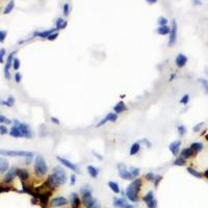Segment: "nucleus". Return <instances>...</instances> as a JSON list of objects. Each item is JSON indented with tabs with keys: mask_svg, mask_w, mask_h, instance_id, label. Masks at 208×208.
Wrapping results in <instances>:
<instances>
[{
	"mask_svg": "<svg viewBox=\"0 0 208 208\" xmlns=\"http://www.w3.org/2000/svg\"><path fill=\"white\" fill-rule=\"evenodd\" d=\"M140 187H142V180L140 179H134L131 182V184L126 188V196L131 202H137L138 201L137 192H140Z\"/></svg>",
	"mask_w": 208,
	"mask_h": 208,
	"instance_id": "obj_1",
	"label": "nucleus"
},
{
	"mask_svg": "<svg viewBox=\"0 0 208 208\" xmlns=\"http://www.w3.org/2000/svg\"><path fill=\"white\" fill-rule=\"evenodd\" d=\"M47 171H48V167H47L44 157L38 155L34 159V173L38 176H43L46 174Z\"/></svg>",
	"mask_w": 208,
	"mask_h": 208,
	"instance_id": "obj_2",
	"label": "nucleus"
},
{
	"mask_svg": "<svg viewBox=\"0 0 208 208\" xmlns=\"http://www.w3.org/2000/svg\"><path fill=\"white\" fill-rule=\"evenodd\" d=\"M52 174H53L54 177L56 178L58 184H65L67 182L66 172H65V170H63L61 167H59V165L54 167V169H53V173H52Z\"/></svg>",
	"mask_w": 208,
	"mask_h": 208,
	"instance_id": "obj_3",
	"label": "nucleus"
},
{
	"mask_svg": "<svg viewBox=\"0 0 208 208\" xmlns=\"http://www.w3.org/2000/svg\"><path fill=\"white\" fill-rule=\"evenodd\" d=\"M0 155L7 156H23V157H32L33 153L30 151H15V150H0Z\"/></svg>",
	"mask_w": 208,
	"mask_h": 208,
	"instance_id": "obj_4",
	"label": "nucleus"
},
{
	"mask_svg": "<svg viewBox=\"0 0 208 208\" xmlns=\"http://www.w3.org/2000/svg\"><path fill=\"white\" fill-rule=\"evenodd\" d=\"M176 41H177V23H176L175 20H173L170 32V38H169V46H174Z\"/></svg>",
	"mask_w": 208,
	"mask_h": 208,
	"instance_id": "obj_5",
	"label": "nucleus"
},
{
	"mask_svg": "<svg viewBox=\"0 0 208 208\" xmlns=\"http://www.w3.org/2000/svg\"><path fill=\"white\" fill-rule=\"evenodd\" d=\"M16 54V51L11 52V54L8 55L7 60L5 63V67H4V76H5L6 79H9L11 78V74H9V69H11V66L13 65V60H14V55Z\"/></svg>",
	"mask_w": 208,
	"mask_h": 208,
	"instance_id": "obj_6",
	"label": "nucleus"
},
{
	"mask_svg": "<svg viewBox=\"0 0 208 208\" xmlns=\"http://www.w3.org/2000/svg\"><path fill=\"white\" fill-rule=\"evenodd\" d=\"M68 204V200L63 197H56L53 198L50 202V205L52 207H61V206H66Z\"/></svg>",
	"mask_w": 208,
	"mask_h": 208,
	"instance_id": "obj_7",
	"label": "nucleus"
},
{
	"mask_svg": "<svg viewBox=\"0 0 208 208\" xmlns=\"http://www.w3.org/2000/svg\"><path fill=\"white\" fill-rule=\"evenodd\" d=\"M18 127H19L20 131H21L22 136L27 137V138H31V136H32V132H31V129H30V127L28 126L27 124L21 123Z\"/></svg>",
	"mask_w": 208,
	"mask_h": 208,
	"instance_id": "obj_8",
	"label": "nucleus"
},
{
	"mask_svg": "<svg viewBox=\"0 0 208 208\" xmlns=\"http://www.w3.org/2000/svg\"><path fill=\"white\" fill-rule=\"evenodd\" d=\"M118 167H119V176H120L122 179H124V180H130V179L133 178L131 173L129 172V171H127L126 169H124V164H119Z\"/></svg>",
	"mask_w": 208,
	"mask_h": 208,
	"instance_id": "obj_9",
	"label": "nucleus"
},
{
	"mask_svg": "<svg viewBox=\"0 0 208 208\" xmlns=\"http://www.w3.org/2000/svg\"><path fill=\"white\" fill-rule=\"evenodd\" d=\"M57 160H58V161H59L61 164H63L65 167H69L70 170L75 171V172H78V167H77V165H75L74 163H72L71 161H69V160H67V159L63 158V157H59V156H57Z\"/></svg>",
	"mask_w": 208,
	"mask_h": 208,
	"instance_id": "obj_10",
	"label": "nucleus"
},
{
	"mask_svg": "<svg viewBox=\"0 0 208 208\" xmlns=\"http://www.w3.org/2000/svg\"><path fill=\"white\" fill-rule=\"evenodd\" d=\"M17 173H18V169H17V167H11V170L7 172L5 177H4V182H5V183H8V182H11V181L14 180V178L17 175Z\"/></svg>",
	"mask_w": 208,
	"mask_h": 208,
	"instance_id": "obj_11",
	"label": "nucleus"
},
{
	"mask_svg": "<svg viewBox=\"0 0 208 208\" xmlns=\"http://www.w3.org/2000/svg\"><path fill=\"white\" fill-rule=\"evenodd\" d=\"M83 196V203H84V205L86 208H90V206L93 205L94 203V199L92 197V192H85V194H82Z\"/></svg>",
	"mask_w": 208,
	"mask_h": 208,
	"instance_id": "obj_12",
	"label": "nucleus"
},
{
	"mask_svg": "<svg viewBox=\"0 0 208 208\" xmlns=\"http://www.w3.org/2000/svg\"><path fill=\"white\" fill-rule=\"evenodd\" d=\"M181 146V142L180 140H174L173 142H171L170 146H169V149L173 153V155H177L179 153V149H180Z\"/></svg>",
	"mask_w": 208,
	"mask_h": 208,
	"instance_id": "obj_13",
	"label": "nucleus"
},
{
	"mask_svg": "<svg viewBox=\"0 0 208 208\" xmlns=\"http://www.w3.org/2000/svg\"><path fill=\"white\" fill-rule=\"evenodd\" d=\"M46 185L49 187V188L51 189H54L57 187L58 185V182L57 180H56V178L54 177V175L52 174V175H50L49 177H48V179H47V182H46Z\"/></svg>",
	"mask_w": 208,
	"mask_h": 208,
	"instance_id": "obj_14",
	"label": "nucleus"
},
{
	"mask_svg": "<svg viewBox=\"0 0 208 208\" xmlns=\"http://www.w3.org/2000/svg\"><path fill=\"white\" fill-rule=\"evenodd\" d=\"M186 63H187V57H186L185 55L181 54V53L177 55V57H176V65H177V67L182 68V67L185 66Z\"/></svg>",
	"mask_w": 208,
	"mask_h": 208,
	"instance_id": "obj_15",
	"label": "nucleus"
},
{
	"mask_svg": "<svg viewBox=\"0 0 208 208\" xmlns=\"http://www.w3.org/2000/svg\"><path fill=\"white\" fill-rule=\"evenodd\" d=\"M50 194H51V192H44V194H43V192H42V194L36 192V194H33V196H34V197H36V198H38L43 204H46V203L48 202V199H49Z\"/></svg>",
	"mask_w": 208,
	"mask_h": 208,
	"instance_id": "obj_16",
	"label": "nucleus"
},
{
	"mask_svg": "<svg viewBox=\"0 0 208 208\" xmlns=\"http://www.w3.org/2000/svg\"><path fill=\"white\" fill-rule=\"evenodd\" d=\"M127 205V201L124 198H115L113 200V206L115 208H124Z\"/></svg>",
	"mask_w": 208,
	"mask_h": 208,
	"instance_id": "obj_17",
	"label": "nucleus"
},
{
	"mask_svg": "<svg viewBox=\"0 0 208 208\" xmlns=\"http://www.w3.org/2000/svg\"><path fill=\"white\" fill-rule=\"evenodd\" d=\"M55 30H57L56 28H52V29H49V30H45V31H42V32H40V31H36V32H34V36H40V38H48V36L51 34V33L55 32Z\"/></svg>",
	"mask_w": 208,
	"mask_h": 208,
	"instance_id": "obj_18",
	"label": "nucleus"
},
{
	"mask_svg": "<svg viewBox=\"0 0 208 208\" xmlns=\"http://www.w3.org/2000/svg\"><path fill=\"white\" fill-rule=\"evenodd\" d=\"M17 175L19 176V178L21 179L22 182H24L25 180H27L28 177H29V174L26 170L24 169H18V173H17Z\"/></svg>",
	"mask_w": 208,
	"mask_h": 208,
	"instance_id": "obj_19",
	"label": "nucleus"
},
{
	"mask_svg": "<svg viewBox=\"0 0 208 208\" xmlns=\"http://www.w3.org/2000/svg\"><path fill=\"white\" fill-rule=\"evenodd\" d=\"M70 199H71V203H72L73 208H77L80 205V200H79V198H78V196H77V194L72 192L71 196H70Z\"/></svg>",
	"mask_w": 208,
	"mask_h": 208,
	"instance_id": "obj_20",
	"label": "nucleus"
},
{
	"mask_svg": "<svg viewBox=\"0 0 208 208\" xmlns=\"http://www.w3.org/2000/svg\"><path fill=\"white\" fill-rule=\"evenodd\" d=\"M180 157H182V158L186 159V158H189V157H192V155H194V151H192V148H186V149H183V150L181 151V154H180Z\"/></svg>",
	"mask_w": 208,
	"mask_h": 208,
	"instance_id": "obj_21",
	"label": "nucleus"
},
{
	"mask_svg": "<svg viewBox=\"0 0 208 208\" xmlns=\"http://www.w3.org/2000/svg\"><path fill=\"white\" fill-rule=\"evenodd\" d=\"M8 161L7 159L0 157V173H4L5 171L8 170Z\"/></svg>",
	"mask_w": 208,
	"mask_h": 208,
	"instance_id": "obj_22",
	"label": "nucleus"
},
{
	"mask_svg": "<svg viewBox=\"0 0 208 208\" xmlns=\"http://www.w3.org/2000/svg\"><path fill=\"white\" fill-rule=\"evenodd\" d=\"M88 174H90V176L92 177V178H96L97 176H98V174H99L98 167H94V165H88Z\"/></svg>",
	"mask_w": 208,
	"mask_h": 208,
	"instance_id": "obj_23",
	"label": "nucleus"
},
{
	"mask_svg": "<svg viewBox=\"0 0 208 208\" xmlns=\"http://www.w3.org/2000/svg\"><path fill=\"white\" fill-rule=\"evenodd\" d=\"M127 109V107L125 106V104H124V102H119L115 106H113V110H115V112H117V113H121V112L125 111V110Z\"/></svg>",
	"mask_w": 208,
	"mask_h": 208,
	"instance_id": "obj_24",
	"label": "nucleus"
},
{
	"mask_svg": "<svg viewBox=\"0 0 208 208\" xmlns=\"http://www.w3.org/2000/svg\"><path fill=\"white\" fill-rule=\"evenodd\" d=\"M171 32V28L169 26H159L157 28V33L158 34H161V36H164V34H167V33Z\"/></svg>",
	"mask_w": 208,
	"mask_h": 208,
	"instance_id": "obj_25",
	"label": "nucleus"
},
{
	"mask_svg": "<svg viewBox=\"0 0 208 208\" xmlns=\"http://www.w3.org/2000/svg\"><path fill=\"white\" fill-rule=\"evenodd\" d=\"M67 27V21L63 20V18H58L57 21H56V29H65Z\"/></svg>",
	"mask_w": 208,
	"mask_h": 208,
	"instance_id": "obj_26",
	"label": "nucleus"
},
{
	"mask_svg": "<svg viewBox=\"0 0 208 208\" xmlns=\"http://www.w3.org/2000/svg\"><path fill=\"white\" fill-rule=\"evenodd\" d=\"M108 186H109L110 189H111V190L115 192V194H120L121 189H120V187H119V184L117 183V182L109 181V182H108Z\"/></svg>",
	"mask_w": 208,
	"mask_h": 208,
	"instance_id": "obj_27",
	"label": "nucleus"
},
{
	"mask_svg": "<svg viewBox=\"0 0 208 208\" xmlns=\"http://www.w3.org/2000/svg\"><path fill=\"white\" fill-rule=\"evenodd\" d=\"M9 134H11V136H14V137H20V136H22V134H21V131H20L19 127H17V126H14L13 128L11 129V131H9Z\"/></svg>",
	"mask_w": 208,
	"mask_h": 208,
	"instance_id": "obj_28",
	"label": "nucleus"
},
{
	"mask_svg": "<svg viewBox=\"0 0 208 208\" xmlns=\"http://www.w3.org/2000/svg\"><path fill=\"white\" fill-rule=\"evenodd\" d=\"M198 82L201 83V85H202V88H203V90H204V92H205V94L208 95V80L203 79V78H199V79H198Z\"/></svg>",
	"mask_w": 208,
	"mask_h": 208,
	"instance_id": "obj_29",
	"label": "nucleus"
},
{
	"mask_svg": "<svg viewBox=\"0 0 208 208\" xmlns=\"http://www.w3.org/2000/svg\"><path fill=\"white\" fill-rule=\"evenodd\" d=\"M190 148L192 149L194 153H198V152H200V151L203 149V145L201 142H192Z\"/></svg>",
	"mask_w": 208,
	"mask_h": 208,
	"instance_id": "obj_30",
	"label": "nucleus"
},
{
	"mask_svg": "<svg viewBox=\"0 0 208 208\" xmlns=\"http://www.w3.org/2000/svg\"><path fill=\"white\" fill-rule=\"evenodd\" d=\"M1 103L3 104V105H5V106H8V107H11L14 106L15 104V98L13 96H9L7 98V100H5V101H1Z\"/></svg>",
	"mask_w": 208,
	"mask_h": 208,
	"instance_id": "obj_31",
	"label": "nucleus"
},
{
	"mask_svg": "<svg viewBox=\"0 0 208 208\" xmlns=\"http://www.w3.org/2000/svg\"><path fill=\"white\" fill-rule=\"evenodd\" d=\"M140 146L138 142H134L133 145L131 146V148H130V155H135V154L140 151Z\"/></svg>",
	"mask_w": 208,
	"mask_h": 208,
	"instance_id": "obj_32",
	"label": "nucleus"
},
{
	"mask_svg": "<svg viewBox=\"0 0 208 208\" xmlns=\"http://www.w3.org/2000/svg\"><path fill=\"white\" fill-rule=\"evenodd\" d=\"M187 172H188L190 175L194 176V177H196V178H202V174L199 173L198 171H196L194 169H192V167H187Z\"/></svg>",
	"mask_w": 208,
	"mask_h": 208,
	"instance_id": "obj_33",
	"label": "nucleus"
},
{
	"mask_svg": "<svg viewBox=\"0 0 208 208\" xmlns=\"http://www.w3.org/2000/svg\"><path fill=\"white\" fill-rule=\"evenodd\" d=\"M15 6V2L14 1H11V2L7 3V5L5 6V8H4V11H3V14H9L11 11H13V8H14Z\"/></svg>",
	"mask_w": 208,
	"mask_h": 208,
	"instance_id": "obj_34",
	"label": "nucleus"
},
{
	"mask_svg": "<svg viewBox=\"0 0 208 208\" xmlns=\"http://www.w3.org/2000/svg\"><path fill=\"white\" fill-rule=\"evenodd\" d=\"M117 118H118L117 115L113 113V112H109V113L105 117V119H106L107 122H108V121H110V122H115V121H117Z\"/></svg>",
	"mask_w": 208,
	"mask_h": 208,
	"instance_id": "obj_35",
	"label": "nucleus"
},
{
	"mask_svg": "<svg viewBox=\"0 0 208 208\" xmlns=\"http://www.w3.org/2000/svg\"><path fill=\"white\" fill-rule=\"evenodd\" d=\"M153 199H154V194H153V192H152V190H150V192H149L148 194H147L145 197H144V201H145L146 203L150 202V201H152Z\"/></svg>",
	"mask_w": 208,
	"mask_h": 208,
	"instance_id": "obj_36",
	"label": "nucleus"
},
{
	"mask_svg": "<svg viewBox=\"0 0 208 208\" xmlns=\"http://www.w3.org/2000/svg\"><path fill=\"white\" fill-rule=\"evenodd\" d=\"M157 23H158L160 26H165L167 23V19L165 18V17H159Z\"/></svg>",
	"mask_w": 208,
	"mask_h": 208,
	"instance_id": "obj_37",
	"label": "nucleus"
},
{
	"mask_svg": "<svg viewBox=\"0 0 208 208\" xmlns=\"http://www.w3.org/2000/svg\"><path fill=\"white\" fill-rule=\"evenodd\" d=\"M185 164V159L182 157H179L174 161V165H184Z\"/></svg>",
	"mask_w": 208,
	"mask_h": 208,
	"instance_id": "obj_38",
	"label": "nucleus"
},
{
	"mask_svg": "<svg viewBox=\"0 0 208 208\" xmlns=\"http://www.w3.org/2000/svg\"><path fill=\"white\" fill-rule=\"evenodd\" d=\"M130 173H131L132 177H137V176L140 175V169H138V167H131V171H130Z\"/></svg>",
	"mask_w": 208,
	"mask_h": 208,
	"instance_id": "obj_39",
	"label": "nucleus"
},
{
	"mask_svg": "<svg viewBox=\"0 0 208 208\" xmlns=\"http://www.w3.org/2000/svg\"><path fill=\"white\" fill-rule=\"evenodd\" d=\"M80 192H81V194H85V192H92V188H90V186L88 185V184H86V185H83L81 187V189H80Z\"/></svg>",
	"mask_w": 208,
	"mask_h": 208,
	"instance_id": "obj_40",
	"label": "nucleus"
},
{
	"mask_svg": "<svg viewBox=\"0 0 208 208\" xmlns=\"http://www.w3.org/2000/svg\"><path fill=\"white\" fill-rule=\"evenodd\" d=\"M188 101H189V95H188V94H185V95H184V96L180 99V103L181 104H184V105L188 103Z\"/></svg>",
	"mask_w": 208,
	"mask_h": 208,
	"instance_id": "obj_41",
	"label": "nucleus"
},
{
	"mask_svg": "<svg viewBox=\"0 0 208 208\" xmlns=\"http://www.w3.org/2000/svg\"><path fill=\"white\" fill-rule=\"evenodd\" d=\"M6 34H7V32L5 30H0V43H3L5 41Z\"/></svg>",
	"mask_w": 208,
	"mask_h": 208,
	"instance_id": "obj_42",
	"label": "nucleus"
},
{
	"mask_svg": "<svg viewBox=\"0 0 208 208\" xmlns=\"http://www.w3.org/2000/svg\"><path fill=\"white\" fill-rule=\"evenodd\" d=\"M13 67H14L15 70H19V68H20L19 58H14V60H13Z\"/></svg>",
	"mask_w": 208,
	"mask_h": 208,
	"instance_id": "obj_43",
	"label": "nucleus"
},
{
	"mask_svg": "<svg viewBox=\"0 0 208 208\" xmlns=\"http://www.w3.org/2000/svg\"><path fill=\"white\" fill-rule=\"evenodd\" d=\"M147 207L148 208H156L157 207V202H156L155 199H153L152 201L147 203Z\"/></svg>",
	"mask_w": 208,
	"mask_h": 208,
	"instance_id": "obj_44",
	"label": "nucleus"
},
{
	"mask_svg": "<svg viewBox=\"0 0 208 208\" xmlns=\"http://www.w3.org/2000/svg\"><path fill=\"white\" fill-rule=\"evenodd\" d=\"M11 121L8 120V119L6 118V117H4V115H0V124H3V123L11 124Z\"/></svg>",
	"mask_w": 208,
	"mask_h": 208,
	"instance_id": "obj_45",
	"label": "nucleus"
},
{
	"mask_svg": "<svg viewBox=\"0 0 208 208\" xmlns=\"http://www.w3.org/2000/svg\"><path fill=\"white\" fill-rule=\"evenodd\" d=\"M177 129H178V132H179V134H180L181 136L185 134V132H186V128H185V126H183V125H179L178 128H177Z\"/></svg>",
	"mask_w": 208,
	"mask_h": 208,
	"instance_id": "obj_46",
	"label": "nucleus"
},
{
	"mask_svg": "<svg viewBox=\"0 0 208 208\" xmlns=\"http://www.w3.org/2000/svg\"><path fill=\"white\" fill-rule=\"evenodd\" d=\"M155 177H156V176L154 175L152 172L148 173V174H146V179H147L148 181H154V180H155Z\"/></svg>",
	"mask_w": 208,
	"mask_h": 208,
	"instance_id": "obj_47",
	"label": "nucleus"
},
{
	"mask_svg": "<svg viewBox=\"0 0 208 208\" xmlns=\"http://www.w3.org/2000/svg\"><path fill=\"white\" fill-rule=\"evenodd\" d=\"M69 11H70V5H69V3H65V4H63V15H65V16H68Z\"/></svg>",
	"mask_w": 208,
	"mask_h": 208,
	"instance_id": "obj_48",
	"label": "nucleus"
},
{
	"mask_svg": "<svg viewBox=\"0 0 208 208\" xmlns=\"http://www.w3.org/2000/svg\"><path fill=\"white\" fill-rule=\"evenodd\" d=\"M7 132H8V129L6 128L4 125H0V134L4 135V134H6Z\"/></svg>",
	"mask_w": 208,
	"mask_h": 208,
	"instance_id": "obj_49",
	"label": "nucleus"
},
{
	"mask_svg": "<svg viewBox=\"0 0 208 208\" xmlns=\"http://www.w3.org/2000/svg\"><path fill=\"white\" fill-rule=\"evenodd\" d=\"M58 36V33L56 32V31H55V32H53V33H51V34H50L49 36H48V38H47V40H49V41H54L55 38H57Z\"/></svg>",
	"mask_w": 208,
	"mask_h": 208,
	"instance_id": "obj_50",
	"label": "nucleus"
},
{
	"mask_svg": "<svg viewBox=\"0 0 208 208\" xmlns=\"http://www.w3.org/2000/svg\"><path fill=\"white\" fill-rule=\"evenodd\" d=\"M5 49L4 48H1L0 49V63H3V57H4V55H5Z\"/></svg>",
	"mask_w": 208,
	"mask_h": 208,
	"instance_id": "obj_51",
	"label": "nucleus"
},
{
	"mask_svg": "<svg viewBox=\"0 0 208 208\" xmlns=\"http://www.w3.org/2000/svg\"><path fill=\"white\" fill-rule=\"evenodd\" d=\"M204 125V122H202V123H199L198 125H196V126L194 127V132H198L200 131L201 128H202V126Z\"/></svg>",
	"mask_w": 208,
	"mask_h": 208,
	"instance_id": "obj_52",
	"label": "nucleus"
},
{
	"mask_svg": "<svg viewBox=\"0 0 208 208\" xmlns=\"http://www.w3.org/2000/svg\"><path fill=\"white\" fill-rule=\"evenodd\" d=\"M21 79H22V75H21V73L17 72L16 75H15V80H16V82L17 83H19V82L21 81Z\"/></svg>",
	"mask_w": 208,
	"mask_h": 208,
	"instance_id": "obj_53",
	"label": "nucleus"
},
{
	"mask_svg": "<svg viewBox=\"0 0 208 208\" xmlns=\"http://www.w3.org/2000/svg\"><path fill=\"white\" fill-rule=\"evenodd\" d=\"M9 187H7V186H2L0 185V192H8L9 190Z\"/></svg>",
	"mask_w": 208,
	"mask_h": 208,
	"instance_id": "obj_54",
	"label": "nucleus"
},
{
	"mask_svg": "<svg viewBox=\"0 0 208 208\" xmlns=\"http://www.w3.org/2000/svg\"><path fill=\"white\" fill-rule=\"evenodd\" d=\"M90 208H100V203L98 202V200H95L93 203V205L90 206Z\"/></svg>",
	"mask_w": 208,
	"mask_h": 208,
	"instance_id": "obj_55",
	"label": "nucleus"
},
{
	"mask_svg": "<svg viewBox=\"0 0 208 208\" xmlns=\"http://www.w3.org/2000/svg\"><path fill=\"white\" fill-rule=\"evenodd\" d=\"M161 180V177L160 176H157V177H155V180H154V185L157 186L158 185V182Z\"/></svg>",
	"mask_w": 208,
	"mask_h": 208,
	"instance_id": "obj_56",
	"label": "nucleus"
},
{
	"mask_svg": "<svg viewBox=\"0 0 208 208\" xmlns=\"http://www.w3.org/2000/svg\"><path fill=\"white\" fill-rule=\"evenodd\" d=\"M75 181H76V176L74 174H72L71 175V184L72 185H74L75 184Z\"/></svg>",
	"mask_w": 208,
	"mask_h": 208,
	"instance_id": "obj_57",
	"label": "nucleus"
},
{
	"mask_svg": "<svg viewBox=\"0 0 208 208\" xmlns=\"http://www.w3.org/2000/svg\"><path fill=\"white\" fill-rule=\"evenodd\" d=\"M51 121H52V122H53V123H54V124H57V125H58V124H59V121H58L56 118H54V117H52V118H51Z\"/></svg>",
	"mask_w": 208,
	"mask_h": 208,
	"instance_id": "obj_58",
	"label": "nucleus"
},
{
	"mask_svg": "<svg viewBox=\"0 0 208 208\" xmlns=\"http://www.w3.org/2000/svg\"><path fill=\"white\" fill-rule=\"evenodd\" d=\"M93 154H94V155H95V156H97V157H98L99 159H102V157H101V156H99L98 154L96 153V152H93Z\"/></svg>",
	"mask_w": 208,
	"mask_h": 208,
	"instance_id": "obj_59",
	"label": "nucleus"
},
{
	"mask_svg": "<svg viewBox=\"0 0 208 208\" xmlns=\"http://www.w3.org/2000/svg\"><path fill=\"white\" fill-rule=\"evenodd\" d=\"M124 208H134V207H133V206H132V205H130V204H127V205L125 206V207H124Z\"/></svg>",
	"mask_w": 208,
	"mask_h": 208,
	"instance_id": "obj_60",
	"label": "nucleus"
},
{
	"mask_svg": "<svg viewBox=\"0 0 208 208\" xmlns=\"http://www.w3.org/2000/svg\"><path fill=\"white\" fill-rule=\"evenodd\" d=\"M204 175H205V177L208 179V170H206L205 172H204Z\"/></svg>",
	"mask_w": 208,
	"mask_h": 208,
	"instance_id": "obj_61",
	"label": "nucleus"
},
{
	"mask_svg": "<svg viewBox=\"0 0 208 208\" xmlns=\"http://www.w3.org/2000/svg\"><path fill=\"white\" fill-rule=\"evenodd\" d=\"M156 2V0H148V3H155Z\"/></svg>",
	"mask_w": 208,
	"mask_h": 208,
	"instance_id": "obj_62",
	"label": "nucleus"
},
{
	"mask_svg": "<svg viewBox=\"0 0 208 208\" xmlns=\"http://www.w3.org/2000/svg\"><path fill=\"white\" fill-rule=\"evenodd\" d=\"M194 4H198V5H199V4H200V1H194Z\"/></svg>",
	"mask_w": 208,
	"mask_h": 208,
	"instance_id": "obj_63",
	"label": "nucleus"
},
{
	"mask_svg": "<svg viewBox=\"0 0 208 208\" xmlns=\"http://www.w3.org/2000/svg\"><path fill=\"white\" fill-rule=\"evenodd\" d=\"M174 77H175V75L173 74V75H172V76H171V80H173V79H174Z\"/></svg>",
	"mask_w": 208,
	"mask_h": 208,
	"instance_id": "obj_64",
	"label": "nucleus"
}]
</instances>
